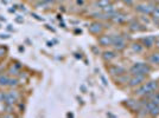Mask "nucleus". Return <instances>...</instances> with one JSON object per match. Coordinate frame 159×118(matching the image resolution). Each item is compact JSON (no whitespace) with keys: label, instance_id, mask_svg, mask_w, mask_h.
<instances>
[{"label":"nucleus","instance_id":"obj_1","mask_svg":"<svg viewBox=\"0 0 159 118\" xmlns=\"http://www.w3.org/2000/svg\"><path fill=\"white\" fill-rule=\"evenodd\" d=\"M157 89H158L157 82H150V83H147V84H145V85H141V86L137 90L135 93H137L138 96H146V95H149V93H151V92H155Z\"/></svg>","mask_w":159,"mask_h":118},{"label":"nucleus","instance_id":"obj_2","mask_svg":"<svg viewBox=\"0 0 159 118\" xmlns=\"http://www.w3.org/2000/svg\"><path fill=\"white\" fill-rule=\"evenodd\" d=\"M131 72L135 76V75H146L147 72H150V67L146 66L145 64H135L132 66Z\"/></svg>","mask_w":159,"mask_h":118},{"label":"nucleus","instance_id":"obj_3","mask_svg":"<svg viewBox=\"0 0 159 118\" xmlns=\"http://www.w3.org/2000/svg\"><path fill=\"white\" fill-rule=\"evenodd\" d=\"M113 45H114L115 49H118V50H122V49L125 47V45H126V41H125L124 38L118 37V38H114V39H113Z\"/></svg>","mask_w":159,"mask_h":118},{"label":"nucleus","instance_id":"obj_4","mask_svg":"<svg viewBox=\"0 0 159 118\" xmlns=\"http://www.w3.org/2000/svg\"><path fill=\"white\" fill-rule=\"evenodd\" d=\"M143 80H144V75H135V76L130 80V85H131V86L140 85Z\"/></svg>","mask_w":159,"mask_h":118},{"label":"nucleus","instance_id":"obj_5","mask_svg":"<svg viewBox=\"0 0 159 118\" xmlns=\"http://www.w3.org/2000/svg\"><path fill=\"white\" fill-rule=\"evenodd\" d=\"M100 44L103 45V46H107V45H112L113 44V38H110L109 35H102L100 39H99Z\"/></svg>","mask_w":159,"mask_h":118},{"label":"nucleus","instance_id":"obj_6","mask_svg":"<svg viewBox=\"0 0 159 118\" xmlns=\"http://www.w3.org/2000/svg\"><path fill=\"white\" fill-rule=\"evenodd\" d=\"M101 30H102V26L99 22H94V24H91L89 26V31L91 33H99V32H101Z\"/></svg>","mask_w":159,"mask_h":118},{"label":"nucleus","instance_id":"obj_7","mask_svg":"<svg viewBox=\"0 0 159 118\" xmlns=\"http://www.w3.org/2000/svg\"><path fill=\"white\" fill-rule=\"evenodd\" d=\"M10 77L7 75H0V86H7Z\"/></svg>","mask_w":159,"mask_h":118},{"label":"nucleus","instance_id":"obj_8","mask_svg":"<svg viewBox=\"0 0 159 118\" xmlns=\"http://www.w3.org/2000/svg\"><path fill=\"white\" fill-rule=\"evenodd\" d=\"M116 56L113 53V52H105L103 53V58H105V60H112V59H114Z\"/></svg>","mask_w":159,"mask_h":118},{"label":"nucleus","instance_id":"obj_9","mask_svg":"<svg viewBox=\"0 0 159 118\" xmlns=\"http://www.w3.org/2000/svg\"><path fill=\"white\" fill-rule=\"evenodd\" d=\"M18 84H19V82H18L17 78H10L7 86H10V88H15V86H18Z\"/></svg>","mask_w":159,"mask_h":118},{"label":"nucleus","instance_id":"obj_10","mask_svg":"<svg viewBox=\"0 0 159 118\" xmlns=\"http://www.w3.org/2000/svg\"><path fill=\"white\" fill-rule=\"evenodd\" d=\"M8 73L10 75H13V76H17L19 73V70H18V66H11L8 69Z\"/></svg>","mask_w":159,"mask_h":118},{"label":"nucleus","instance_id":"obj_11","mask_svg":"<svg viewBox=\"0 0 159 118\" xmlns=\"http://www.w3.org/2000/svg\"><path fill=\"white\" fill-rule=\"evenodd\" d=\"M150 60L153 63V64H159V53H155L151 56Z\"/></svg>","mask_w":159,"mask_h":118},{"label":"nucleus","instance_id":"obj_12","mask_svg":"<svg viewBox=\"0 0 159 118\" xmlns=\"http://www.w3.org/2000/svg\"><path fill=\"white\" fill-rule=\"evenodd\" d=\"M144 41H145V44H146V43L149 44L147 46H152V45H153V39H152V38H147V39H145Z\"/></svg>","mask_w":159,"mask_h":118},{"label":"nucleus","instance_id":"obj_13","mask_svg":"<svg viewBox=\"0 0 159 118\" xmlns=\"http://www.w3.org/2000/svg\"><path fill=\"white\" fill-rule=\"evenodd\" d=\"M133 50H134V51H138V52H140L143 49H141V47H140L138 44H134V45H133Z\"/></svg>","mask_w":159,"mask_h":118},{"label":"nucleus","instance_id":"obj_14","mask_svg":"<svg viewBox=\"0 0 159 118\" xmlns=\"http://www.w3.org/2000/svg\"><path fill=\"white\" fill-rule=\"evenodd\" d=\"M5 54H6V50L2 49V47H0V58L1 57H5Z\"/></svg>","mask_w":159,"mask_h":118},{"label":"nucleus","instance_id":"obj_15","mask_svg":"<svg viewBox=\"0 0 159 118\" xmlns=\"http://www.w3.org/2000/svg\"><path fill=\"white\" fill-rule=\"evenodd\" d=\"M15 21L19 22V24H21V22L24 21V19H23V17H17V18H15Z\"/></svg>","mask_w":159,"mask_h":118},{"label":"nucleus","instance_id":"obj_16","mask_svg":"<svg viewBox=\"0 0 159 118\" xmlns=\"http://www.w3.org/2000/svg\"><path fill=\"white\" fill-rule=\"evenodd\" d=\"M10 35L8 34H0V39H8Z\"/></svg>","mask_w":159,"mask_h":118},{"label":"nucleus","instance_id":"obj_17","mask_svg":"<svg viewBox=\"0 0 159 118\" xmlns=\"http://www.w3.org/2000/svg\"><path fill=\"white\" fill-rule=\"evenodd\" d=\"M32 17H35V18H36V19H38V20H43V19H40V18L37 15V14H32Z\"/></svg>","mask_w":159,"mask_h":118},{"label":"nucleus","instance_id":"obj_18","mask_svg":"<svg viewBox=\"0 0 159 118\" xmlns=\"http://www.w3.org/2000/svg\"><path fill=\"white\" fill-rule=\"evenodd\" d=\"M124 1H125L126 4H128V5H130V4H132V0H124Z\"/></svg>","mask_w":159,"mask_h":118},{"label":"nucleus","instance_id":"obj_19","mask_svg":"<svg viewBox=\"0 0 159 118\" xmlns=\"http://www.w3.org/2000/svg\"><path fill=\"white\" fill-rule=\"evenodd\" d=\"M0 75H1V71H0Z\"/></svg>","mask_w":159,"mask_h":118}]
</instances>
